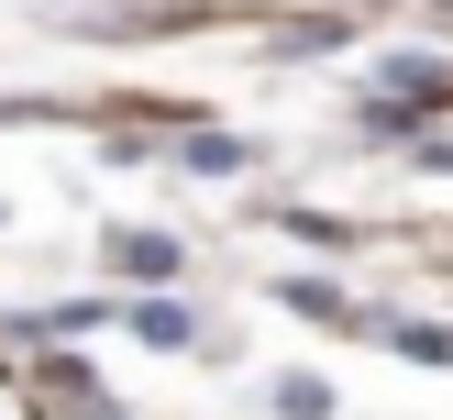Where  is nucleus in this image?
Segmentation results:
<instances>
[{"instance_id": "obj_1", "label": "nucleus", "mask_w": 453, "mask_h": 420, "mask_svg": "<svg viewBox=\"0 0 453 420\" xmlns=\"http://www.w3.org/2000/svg\"><path fill=\"white\" fill-rule=\"evenodd\" d=\"M100 265L122 287H177V277H188V243L155 233V221H111V233H100Z\"/></svg>"}, {"instance_id": "obj_2", "label": "nucleus", "mask_w": 453, "mask_h": 420, "mask_svg": "<svg viewBox=\"0 0 453 420\" xmlns=\"http://www.w3.org/2000/svg\"><path fill=\"white\" fill-rule=\"evenodd\" d=\"M277 299L299 309V321H321V332H376V309L354 299V287H332V277H277Z\"/></svg>"}, {"instance_id": "obj_3", "label": "nucleus", "mask_w": 453, "mask_h": 420, "mask_svg": "<svg viewBox=\"0 0 453 420\" xmlns=\"http://www.w3.org/2000/svg\"><path fill=\"white\" fill-rule=\"evenodd\" d=\"M166 166H177V177H243V166H255V144H243V133H177Z\"/></svg>"}, {"instance_id": "obj_4", "label": "nucleus", "mask_w": 453, "mask_h": 420, "mask_svg": "<svg viewBox=\"0 0 453 420\" xmlns=\"http://www.w3.org/2000/svg\"><path fill=\"white\" fill-rule=\"evenodd\" d=\"M376 332H388V354H410V365H442V376H453V321H398V309H376Z\"/></svg>"}, {"instance_id": "obj_5", "label": "nucleus", "mask_w": 453, "mask_h": 420, "mask_svg": "<svg viewBox=\"0 0 453 420\" xmlns=\"http://www.w3.org/2000/svg\"><path fill=\"white\" fill-rule=\"evenodd\" d=\"M122 321H133V332H144V343H155V354H199V321H188V309H177V299H133V309H122Z\"/></svg>"}, {"instance_id": "obj_6", "label": "nucleus", "mask_w": 453, "mask_h": 420, "mask_svg": "<svg viewBox=\"0 0 453 420\" xmlns=\"http://www.w3.org/2000/svg\"><path fill=\"white\" fill-rule=\"evenodd\" d=\"M265 409H277V420H332V409H343V398H332V376H277V387H265Z\"/></svg>"}]
</instances>
